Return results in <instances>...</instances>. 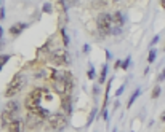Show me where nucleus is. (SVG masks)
<instances>
[{
	"label": "nucleus",
	"instance_id": "obj_26",
	"mask_svg": "<svg viewBox=\"0 0 165 132\" xmlns=\"http://www.w3.org/2000/svg\"><path fill=\"white\" fill-rule=\"evenodd\" d=\"M0 19H5V8H0Z\"/></svg>",
	"mask_w": 165,
	"mask_h": 132
},
{
	"label": "nucleus",
	"instance_id": "obj_4",
	"mask_svg": "<svg viewBox=\"0 0 165 132\" xmlns=\"http://www.w3.org/2000/svg\"><path fill=\"white\" fill-rule=\"evenodd\" d=\"M50 62L56 67H67L71 64V59H69V54L64 48H58L54 50L51 54H50Z\"/></svg>",
	"mask_w": 165,
	"mask_h": 132
},
{
	"label": "nucleus",
	"instance_id": "obj_23",
	"mask_svg": "<svg viewBox=\"0 0 165 132\" xmlns=\"http://www.w3.org/2000/svg\"><path fill=\"white\" fill-rule=\"evenodd\" d=\"M88 78L90 80H95V69L93 67H90V70H88Z\"/></svg>",
	"mask_w": 165,
	"mask_h": 132
},
{
	"label": "nucleus",
	"instance_id": "obj_30",
	"mask_svg": "<svg viewBox=\"0 0 165 132\" xmlns=\"http://www.w3.org/2000/svg\"><path fill=\"white\" fill-rule=\"evenodd\" d=\"M2 35H3V29L0 27V40H2Z\"/></svg>",
	"mask_w": 165,
	"mask_h": 132
},
{
	"label": "nucleus",
	"instance_id": "obj_9",
	"mask_svg": "<svg viewBox=\"0 0 165 132\" xmlns=\"http://www.w3.org/2000/svg\"><path fill=\"white\" fill-rule=\"evenodd\" d=\"M23 129H24V121H21V119L16 118L13 122H10V124H8L7 132H23Z\"/></svg>",
	"mask_w": 165,
	"mask_h": 132
},
{
	"label": "nucleus",
	"instance_id": "obj_6",
	"mask_svg": "<svg viewBox=\"0 0 165 132\" xmlns=\"http://www.w3.org/2000/svg\"><path fill=\"white\" fill-rule=\"evenodd\" d=\"M43 124V119L40 116H37L35 113H27V116H26V121H24V127L27 130H39Z\"/></svg>",
	"mask_w": 165,
	"mask_h": 132
},
{
	"label": "nucleus",
	"instance_id": "obj_29",
	"mask_svg": "<svg viewBox=\"0 0 165 132\" xmlns=\"http://www.w3.org/2000/svg\"><path fill=\"white\" fill-rule=\"evenodd\" d=\"M160 121H165V111H163L162 115H160Z\"/></svg>",
	"mask_w": 165,
	"mask_h": 132
},
{
	"label": "nucleus",
	"instance_id": "obj_28",
	"mask_svg": "<svg viewBox=\"0 0 165 132\" xmlns=\"http://www.w3.org/2000/svg\"><path fill=\"white\" fill-rule=\"evenodd\" d=\"M84 53H90V45H85V46H84Z\"/></svg>",
	"mask_w": 165,
	"mask_h": 132
},
{
	"label": "nucleus",
	"instance_id": "obj_10",
	"mask_svg": "<svg viewBox=\"0 0 165 132\" xmlns=\"http://www.w3.org/2000/svg\"><path fill=\"white\" fill-rule=\"evenodd\" d=\"M0 119H2V126H3V129H7L8 124H10V122H13V121L16 119V115H15V113H10V111H3V113H2V116H0Z\"/></svg>",
	"mask_w": 165,
	"mask_h": 132
},
{
	"label": "nucleus",
	"instance_id": "obj_21",
	"mask_svg": "<svg viewBox=\"0 0 165 132\" xmlns=\"http://www.w3.org/2000/svg\"><path fill=\"white\" fill-rule=\"evenodd\" d=\"M42 10L45 11V13H51V5L50 3H43V8Z\"/></svg>",
	"mask_w": 165,
	"mask_h": 132
},
{
	"label": "nucleus",
	"instance_id": "obj_16",
	"mask_svg": "<svg viewBox=\"0 0 165 132\" xmlns=\"http://www.w3.org/2000/svg\"><path fill=\"white\" fill-rule=\"evenodd\" d=\"M155 56H157V51H155L154 48H151V50H149V54H148V62H149V64H152V62L155 61Z\"/></svg>",
	"mask_w": 165,
	"mask_h": 132
},
{
	"label": "nucleus",
	"instance_id": "obj_15",
	"mask_svg": "<svg viewBox=\"0 0 165 132\" xmlns=\"http://www.w3.org/2000/svg\"><path fill=\"white\" fill-rule=\"evenodd\" d=\"M10 59H11V56H10V54H2V56H0V72H2L3 65H5L8 61H10Z\"/></svg>",
	"mask_w": 165,
	"mask_h": 132
},
{
	"label": "nucleus",
	"instance_id": "obj_8",
	"mask_svg": "<svg viewBox=\"0 0 165 132\" xmlns=\"http://www.w3.org/2000/svg\"><path fill=\"white\" fill-rule=\"evenodd\" d=\"M112 29H119V30H122V27H124V22H125V18L122 14V11H114L112 14Z\"/></svg>",
	"mask_w": 165,
	"mask_h": 132
},
{
	"label": "nucleus",
	"instance_id": "obj_27",
	"mask_svg": "<svg viewBox=\"0 0 165 132\" xmlns=\"http://www.w3.org/2000/svg\"><path fill=\"white\" fill-rule=\"evenodd\" d=\"M159 42V37H154V38H152V42H151V46H154L155 43H157Z\"/></svg>",
	"mask_w": 165,
	"mask_h": 132
},
{
	"label": "nucleus",
	"instance_id": "obj_32",
	"mask_svg": "<svg viewBox=\"0 0 165 132\" xmlns=\"http://www.w3.org/2000/svg\"><path fill=\"white\" fill-rule=\"evenodd\" d=\"M163 51H165V48H163Z\"/></svg>",
	"mask_w": 165,
	"mask_h": 132
},
{
	"label": "nucleus",
	"instance_id": "obj_5",
	"mask_svg": "<svg viewBox=\"0 0 165 132\" xmlns=\"http://www.w3.org/2000/svg\"><path fill=\"white\" fill-rule=\"evenodd\" d=\"M48 124L54 130H63L67 126V116L64 115V113H59V111L51 113V115L48 116Z\"/></svg>",
	"mask_w": 165,
	"mask_h": 132
},
{
	"label": "nucleus",
	"instance_id": "obj_17",
	"mask_svg": "<svg viewBox=\"0 0 165 132\" xmlns=\"http://www.w3.org/2000/svg\"><path fill=\"white\" fill-rule=\"evenodd\" d=\"M109 3L106 2V0H103V2H91V6L93 8H106Z\"/></svg>",
	"mask_w": 165,
	"mask_h": 132
},
{
	"label": "nucleus",
	"instance_id": "obj_25",
	"mask_svg": "<svg viewBox=\"0 0 165 132\" xmlns=\"http://www.w3.org/2000/svg\"><path fill=\"white\" fill-rule=\"evenodd\" d=\"M159 81H165V69L162 70V73L159 75Z\"/></svg>",
	"mask_w": 165,
	"mask_h": 132
},
{
	"label": "nucleus",
	"instance_id": "obj_2",
	"mask_svg": "<svg viewBox=\"0 0 165 132\" xmlns=\"http://www.w3.org/2000/svg\"><path fill=\"white\" fill-rule=\"evenodd\" d=\"M96 29L99 32V35H101V38H104V37H107L109 34L112 32V16L111 13H99L98 18H96Z\"/></svg>",
	"mask_w": 165,
	"mask_h": 132
},
{
	"label": "nucleus",
	"instance_id": "obj_11",
	"mask_svg": "<svg viewBox=\"0 0 165 132\" xmlns=\"http://www.w3.org/2000/svg\"><path fill=\"white\" fill-rule=\"evenodd\" d=\"M27 29V24L26 22H16V24H13L11 27H10V35H13V37H18L23 30H26Z\"/></svg>",
	"mask_w": 165,
	"mask_h": 132
},
{
	"label": "nucleus",
	"instance_id": "obj_1",
	"mask_svg": "<svg viewBox=\"0 0 165 132\" xmlns=\"http://www.w3.org/2000/svg\"><path fill=\"white\" fill-rule=\"evenodd\" d=\"M45 91H47V88H34L27 94L24 100V107L27 108V111H35L39 107H42V99Z\"/></svg>",
	"mask_w": 165,
	"mask_h": 132
},
{
	"label": "nucleus",
	"instance_id": "obj_14",
	"mask_svg": "<svg viewBox=\"0 0 165 132\" xmlns=\"http://www.w3.org/2000/svg\"><path fill=\"white\" fill-rule=\"evenodd\" d=\"M106 77H107V64H104L101 67V73H99V78H98V83L103 84L106 81Z\"/></svg>",
	"mask_w": 165,
	"mask_h": 132
},
{
	"label": "nucleus",
	"instance_id": "obj_24",
	"mask_svg": "<svg viewBox=\"0 0 165 132\" xmlns=\"http://www.w3.org/2000/svg\"><path fill=\"white\" fill-rule=\"evenodd\" d=\"M95 113H96V108L95 110H91V113H90V116H88V124L91 121H93V118H95Z\"/></svg>",
	"mask_w": 165,
	"mask_h": 132
},
{
	"label": "nucleus",
	"instance_id": "obj_19",
	"mask_svg": "<svg viewBox=\"0 0 165 132\" xmlns=\"http://www.w3.org/2000/svg\"><path fill=\"white\" fill-rule=\"evenodd\" d=\"M160 92H162V88H160V86H155V88L152 89V94H151V97H152V99H157V97L160 96Z\"/></svg>",
	"mask_w": 165,
	"mask_h": 132
},
{
	"label": "nucleus",
	"instance_id": "obj_13",
	"mask_svg": "<svg viewBox=\"0 0 165 132\" xmlns=\"http://www.w3.org/2000/svg\"><path fill=\"white\" fill-rule=\"evenodd\" d=\"M140 94H141V88H136V89H135V92L130 96V100H128V103H127V107H128V108H130V107L133 105V103H135V100L140 97Z\"/></svg>",
	"mask_w": 165,
	"mask_h": 132
},
{
	"label": "nucleus",
	"instance_id": "obj_18",
	"mask_svg": "<svg viewBox=\"0 0 165 132\" xmlns=\"http://www.w3.org/2000/svg\"><path fill=\"white\" fill-rule=\"evenodd\" d=\"M61 37H63V43H64V46H67L69 45V37H67V34H66V29H61Z\"/></svg>",
	"mask_w": 165,
	"mask_h": 132
},
{
	"label": "nucleus",
	"instance_id": "obj_20",
	"mask_svg": "<svg viewBox=\"0 0 165 132\" xmlns=\"http://www.w3.org/2000/svg\"><path fill=\"white\" fill-rule=\"evenodd\" d=\"M130 61H132V58H130V56H127V58L124 59V62L120 64L122 70H127V69H128V65H130Z\"/></svg>",
	"mask_w": 165,
	"mask_h": 132
},
{
	"label": "nucleus",
	"instance_id": "obj_12",
	"mask_svg": "<svg viewBox=\"0 0 165 132\" xmlns=\"http://www.w3.org/2000/svg\"><path fill=\"white\" fill-rule=\"evenodd\" d=\"M5 111H10V113H16L20 111V103H18L16 100H8L7 105H5Z\"/></svg>",
	"mask_w": 165,
	"mask_h": 132
},
{
	"label": "nucleus",
	"instance_id": "obj_31",
	"mask_svg": "<svg viewBox=\"0 0 165 132\" xmlns=\"http://www.w3.org/2000/svg\"><path fill=\"white\" fill-rule=\"evenodd\" d=\"M160 6H162V8H165V0H162V2H160Z\"/></svg>",
	"mask_w": 165,
	"mask_h": 132
},
{
	"label": "nucleus",
	"instance_id": "obj_3",
	"mask_svg": "<svg viewBox=\"0 0 165 132\" xmlns=\"http://www.w3.org/2000/svg\"><path fill=\"white\" fill-rule=\"evenodd\" d=\"M23 84H24V77L21 73H16L13 80L7 84V89H5V97L11 99L15 97L16 94H20V91L23 89Z\"/></svg>",
	"mask_w": 165,
	"mask_h": 132
},
{
	"label": "nucleus",
	"instance_id": "obj_7",
	"mask_svg": "<svg viewBox=\"0 0 165 132\" xmlns=\"http://www.w3.org/2000/svg\"><path fill=\"white\" fill-rule=\"evenodd\" d=\"M59 107L63 110L64 115H71L72 113V99L71 96H61V100H59Z\"/></svg>",
	"mask_w": 165,
	"mask_h": 132
},
{
	"label": "nucleus",
	"instance_id": "obj_22",
	"mask_svg": "<svg viewBox=\"0 0 165 132\" xmlns=\"http://www.w3.org/2000/svg\"><path fill=\"white\" fill-rule=\"evenodd\" d=\"M125 91V84H122L120 88H119L117 91H115V97H119V96H122V92Z\"/></svg>",
	"mask_w": 165,
	"mask_h": 132
}]
</instances>
